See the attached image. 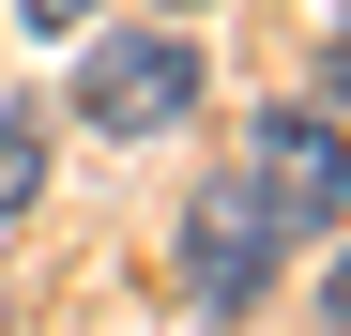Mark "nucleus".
Listing matches in <instances>:
<instances>
[{
    "mask_svg": "<svg viewBox=\"0 0 351 336\" xmlns=\"http://www.w3.org/2000/svg\"><path fill=\"white\" fill-rule=\"evenodd\" d=\"M351 214V138L321 123V107H275V123L245 138V168L199 199V230H184V275H199V306H260V275L336 230Z\"/></svg>",
    "mask_w": 351,
    "mask_h": 336,
    "instance_id": "f257e3e1",
    "label": "nucleus"
},
{
    "mask_svg": "<svg viewBox=\"0 0 351 336\" xmlns=\"http://www.w3.org/2000/svg\"><path fill=\"white\" fill-rule=\"evenodd\" d=\"M184 107H199V46L184 31H107L77 62V123L92 138H168Z\"/></svg>",
    "mask_w": 351,
    "mask_h": 336,
    "instance_id": "f03ea898",
    "label": "nucleus"
},
{
    "mask_svg": "<svg viewBox=\"0 0 351 336\" xmlns=\"http://www.w3.org/2000/svg\"><path fill=\"white\" fill-rule=\"evenodd\" d=\"M46 199V138H31V107H0V214H31Z\"/></svg>",
    "mask_w": 351,
    "mask_h": 336,
    "instance_id": "7ed1b4c3",
    "label": "nucleus"
},
{
    "mask_svg": "<svg viewBox=\"0 0 351 336\" xmlns=\"http://www.w3.org/2000/svg\"><path fill=\"white\" fill-rule=\"evenodd\" d=\"M16 31H92V0H16Z\"/></svg>",
    "mask_w": 351,
    "mask_h": 336,
    "instance_id": "20e7f679",
    "label": "nucleus"
},
{
    "mask_svg": "<svg viewBox=\"0 0 351 336\" xmlns=\"http://www.w3.org/2000/svg\"><path fill=\"white\" fill-rule=\"evenodd\" d=\"M321 92H336V107H351V31H336V46H321Z\"/></svg>",
    "mask_w": 351,
    "mask_h": 336,
    "instance_id": "39448f33",
    "label": "nucleus"
},
{
    "mask_svg": "<svg viewBox=\"0 0 351 336\" xmlns=\"http://www.w3.org/2000/svg\"><path fill=\"white\" fill-rule=\"evenodd\" d=\"M336 336H351V260H336Z\"/></svg>",
    "mask_w": 351,
    "mask_h": 336,
    "instance_id": "423d86ee",
    "label": "nucleus"
}]
</instances>
